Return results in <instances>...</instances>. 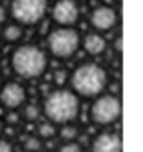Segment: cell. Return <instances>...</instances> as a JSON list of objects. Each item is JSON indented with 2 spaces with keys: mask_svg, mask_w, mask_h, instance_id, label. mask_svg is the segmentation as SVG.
I'll return each mask as SVG.
<instances>
[{
  "mask_svg": "<svg viewBox=\"0 0 143 152\" xmlns=\"http://www.w3.org/2000/svg\"><path fill=\"white\" fill-rule=\"evenodd\" d=\"M42 110L55 125L73 123L80 114V98L71 89H55L44 98Z\"/></svg>",
  "mask_w": 143,
  "mask_h": 152,
  "instance_id": "obj_1",
  "label": "cell"
},
{
  "mask_svg": "<svg viewBox=\"0 0 143 152\" xmlns=\"http://www.w3.org/2000/svg\"><path fill=\"white\" fill-rule=\"evenodd\" d=\"M109 76L107 71L94 62L80 64L71 74V91L78 98H96L103 94Z\"/></svg>",
  "mask_w": 143,
  "mask_h": 152,
  "instance_id": "obj_2",
  "label": "cell"
},
{
  "mask_svg": "<svg viewBox=\"0 0 143 152\" xmlns=\"http://www.w3.org/2000/svg\"><path fill=\"white\" fill-rule=\"evenodd\" d=\"M49 65L47 53L34 45V44H24L18 45L11 53V69L16 76L26 80L40 78Z\"/></svg>",
  "mask_w": 143,
  "mask_h": 152,
  "instance_id": "obj_3",
  "label": "cell"
},
{
  "mask_svg": "<svg viewBox=\"0 0 143 152\" xmlns=\"http://www.w3.org/2000/svg\"><path fill=\"white\" fill-rule=\"evenodd\" d=\"M82 45V36L74 27H55L47 36L49 53L60 60H67L74 56Z\"/></svg>",
  "mask_w": 143,
  "mask_h": 152,
  "instance_id": "obj_4",
  "label": "cell"
},
{
  "mask_svg": "<svg viewBox=\"0 0 143 152\" xmlns=\"http://www.w3.org/2000/svg\"><path fill=\"white\" fill-rule=\"evenodd\" d=\"M47 11L49 0H11L9 6V16L22 27L42 22Z\"/></svg>",
  "mask_w": 143,
  "mask_h": 152,
  "instance_id": "obj_5",
  "label": "cell"
},
{
  "mask_svg": "<svg viewBox=\"0 0 143 152\" xmlns=\"http://www.w3.org/2000/svg\"><path fill=\"white\" fill-rule=\"evenodd\" d=\"M121 116V102L114 94H100L91 105V120L96 125H112Z\"/></svg>",
  "mask_w": 143,
  "mask_h": 152,
  "instance_id": "obj_6",
  "label": "cell"
},
{
  "mask_svg": "<svg viewBox=\"0 0 143 152\" xmlns=\"http://www.w3.org/2000/svg\"><path fill=\"white\" fill-rule=\"evenodd\" d=\"M51 18L58 27H74L80 20V6L76 0H56L51 7Z\"/></svg>",
  "mask_w": 143,
  "mask_h": 152,
  "instance_id": "obj_7",
  "label": "cell"
},
{
  "mask_svg": "<svg viewBox=\"0 0 143 152\" xmlns=\"http://www.w3.org/2000/svg\"><path fill=\"white\" fill-rule=\"evenodd\" d=\"M27 92L20 82H7L0 85V103L9 110H16L26 105Z\"/></svg>",
  "mask_w": 143,
  "mask_h": 152,
  "instance_id": "obj_8",
  "label": "cell"
},
{
  "mask_svg": "<svg viewBox=\"0 0 143 152\" xmlns=\"http://www.w3.org/2000/svg\"><path fill=\"white\" fill-rule=\"evenodd\" d=\"M89 22H91V26L96 33H107L116 26L118 15H116L114 7H111V6H98L93 9Z\"/></svg>",
  "mask_w": 143,
  "mask_h": 152,
  "instance_id": "obj_9",
  "label": "cell"
},
{
  "mask_svg": "<svg viewBox=\"0 0 143 152\" xmlns=\"http://www.w3.org/2000/svg\"><path fill=\"white\" fill-rule=\"evenodd\" d=\"M93 152H121L123 143L116 132H101L93 140Z\"/></svg>",
  "mask_w": 143,
  "mask_h": 152,
  "instance_id": "obj_10",
  "label": "cell"
},
{
  "mask_svg": "<svg viewBox=\"0 0 143 152\" xmlns=\"http://www.w3.org/2000/svg\"><path fill=\"white\" fill-rule=\"evenodd\" d=\"M80 47H83L85 53L91 54V56H100L107 49V40H105V36L101 33L93 31V33L85 34V38H82V45Z\"/></svg>",
  "mask_w": 143,
  "mask_h": 152,
  "instance_id": "obj_11",
  "label": "cell"
},
{
  "mask_svg": "<svg viewBox=\"0 0 143 152\" xmlns=\"http://www.w3.org/2000/svg\"><path fill=\"white\" fill-rule=\"evenodd\" d=\"M2 38L7 42V44H16V42H20L22 38H24V27L20 24H16V22H9L4 26L2 29Z\"/></svg>",
  "mask_w": 143,
  "mask_h": 152,
  "instance_id": "obj_12",
  "label": "cell"
},
{
  "mask_svg": "<svg viewBox=\"0 0 143 152\" xmlns=\"http://www.w3.org/2000/svg\"><path fill=\"white\" fill-rule=\"evenodd\" d=\"M55 134H56V125L51 121H42L36 129V136L40 140H51Z\"/></svg>",
  "mask_w": 143,
  "mask_h": 152,
  "instance_id": "obj_13",
  "label": "cell"
},
{
  "mask_svg": "<svg viewBox=\"0 0 143 152\" xmlns=\"http://www.w3.org/2000/svg\"><path fill=\"white\" fill-rule=\"evenodd\" d=\"M78 134H80V130H78V127L74 123H65V125H62V130H60L62 140H65V141H76Z\"/></svg>",
  "mask_w": 143,
  "mask_h": 152,
  "instance_id": "obj_14",
  "label": "cell"
},
{
  "mask_svg": "<svg viewBox=\"0 0 143 152\" xmlns=\"http://www.w3.org/2000/svg\"><path fill=\"white\" fill-rule=\"evenodd\" d=\"M40 114H42V109L38 105H34V103H27L24 105V118L27 121H36L40 118Z\"/></svg>",
  "mask_w": 143,
  "mask_h": 152,
  "instance_id": "obj_15",
  "label": "cell"
},
{
  "mask_svg": "<svg viewBox=\"0 0 143 152\" xmlns=\"http://www.w3.org/2000/svg\"><path fill=\"white\" fill-rule=\"evenodd\" d=\"M24 148L29 152H40L42 148V140L38 136H27L24 140Z\"/></svg>",
  "mask_w": 143,
  "mask_h": 152,
  "instance_id": "obj_16",
  "label": "cell"
},
{
  "mask_svg": "<svg viewBox=\"0 0 143 152\" xmlns=\"http://www.w3.org/2000/svg\"><path fill=\"white\" fill-rule=\"evenodd\" d=\"M58 152H83V148L78 141H65Z\"/></svg>",
  "mask_w": 143,
  "mask_h": 152,
  "instance_id": "obj_17",
  "label": "cell"
},
{
  "mask_svg": "<svg viewBox=\"0 0 143 152\" xmlns=\"http://www.w3.org/2000/svg\"><path fill=\"white\" fill-rule=\"evenodd\" d=\"M0 152H15V150H13V145H11L7 140H2V138H0Z\"/></svg>",
  "mask_w": 143,
  "mask_h": 152,
  "instance_id": "obj_18",
  "label": "cell"
},
{
  "mask_svg": "<svg viewBox=\"0 0 143 152\" xmlns=\"http://www.w3.org/2000/svg\"><path fill=\"white\" fill-rule=\"evenodd\" d=\"M7 18H9V13H7V9H6L4 6H0V26H2V24H6V22H7Z\"/></svg>",
  "mask_w": 143,
  "mask_h": 152,
  "instance_id": "obj_19",
  "label": "cell"
},
{
  "mask_svg": "<svg viewBox=\"0 0 143 152\" xmlns=\"http://www.w3.org/2000/svg\"><path fill=\"white\" fill-rule=\"evenodd\" d=\"M2 130H4V123H2V120H0V136H2Z\"/></svg>",
  "mask_w": 143,
  "mask_h": 152,
  "instance_id": "obj_20",
  "label": "cell"
},
{
  "mask_svg": "<svg viewBox=\"0 0 143 152\" xmlns=\"http://www.w3.org/2000/svg\"><path fill=\"white\" fill-rule=\"evenodd\" d=\"M0 60H2V49H0Z\"/></svg>",
  "mask_w": 143,
  "mask_h": 152,
  "instance_id": "obj_21",
  "label": "cell"
},
{
  "mask_svg": "<svg viewBox=\"0 0 143 152\" xmlns=\"http://www.w3.org/2000/svg\"><path fill=\"white\" fill-rule=\"evenodd\" d=\"M0 85H2V74H0Z\"/></svg>",
  "mask_w": 143,
  "mask_h": 152,
  "instance_id": "obj_22",
  "label": "cell"
}]
</instances>
